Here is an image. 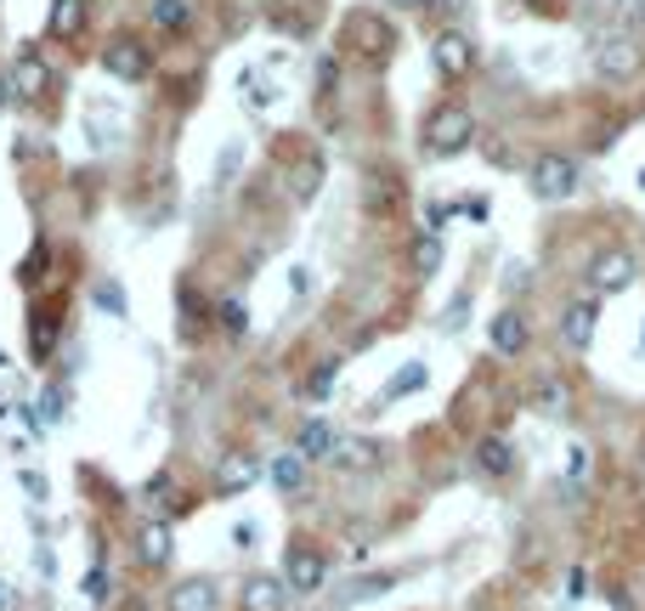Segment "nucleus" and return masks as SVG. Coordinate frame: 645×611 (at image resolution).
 <instances>
[{
    "label": "nucleus",
    "mask_w": 645,
    "mask_h": 611,
    "mask_svg": "<svg viewBox=\"0 0 645 611\" xmlns=\"http://www.w3.org/2000/svg\"><path fill=\"white\" fill-rule=\"evenodd\" d=\"M487 340H492V351H499V357H521V351L532 346V323H527V312L504 306L499 317L487 323Z\"/></svg>",
    "instance_id": "ddd939ff"
},
{
    "label": "nucleus",
    "mask_w": 645,
    "mask_h": 611,
    "mask_svg": "<svg viewBox=\"0 0 645 611\" xmlns=\"http://www.w3.org/2000/svg\"><path fill=\"white\" fill-rule=\"evenodd\" d=\"M261 476H267V464H261L256 453H227V459L216 464V493H221V498H238V493H250Z\"/></svg>",
    "instance_id": "f8f14e48"
},
{
    "label": "nucleus",
    "mask_w": 645,
    "mask_h": 611,
    "mask_svg": "<svg viewBox=\"0 0 645 611\" xmlns=\"http://www.w3.org/2000/svg\"><path fill=\"white\" fill-rule=\"evenodd\" d=\"M52 346H58V317L34 312V357H52Z\"/></svg>",
    "instance_id": "bb28decb"
},
{
    "label": "nucleus",
    "mask_w": 645,
    "mask_h": 611,
    "mask_svg": "<svg viewBox=\"0 0 645 611\" xmlns=\"http://www.w3.org/2000/svg\"><path fill=\"white\" fill-rule=\"evenodd\" d=\"M103 63H108V74H114V80H125V85L147 80V69H154V57H147V45H142V40H131V34L108 45V57H103Z\"/></svg>",
    "instance_id": "f3484780"
},
{
    "label": "nucleus",
    "mask_w": 645,
    "mask_h": 611,
    "mask_svg": "<svg viewBox=\"0 0 645 611\" xmlns=\"http://www.w3.org/2000/svg\"><path fill=\"white\" fill-rule=\"evenodd\" d=\"M459 215H465V221H487V215H492V204H487L481 193H465V204H459Z\"/></svg>",
    "instance_id": "c756f323"
},
{
    "label": "nucleus",
    "mask_w": 645,
    "mask_h": 611,
    "mask_svg": "<svg viewBox=\"0 0 645 611\" xmlns=\"http://www.w3.org/2000/svg\"><path fill=\"white\" fill-rule=\"evenodd\" d=\"M639 23H645V0H639Z\"/></svg>",
    "instance_id": "58836bf2"
},
{
    "label": "nucleus",
    "mask_w": 645,
    "mask_h": 611,
    "mask_svg": "<svg viewBox=\"0 0 645 611\" xmlns=\"http://www.w3.org/2000/svg\"><path fill=\"white\" fill-rule=\"evenodd\" d=\"M238 91H243V103H250V108H267V103H272V85H267V80H256V69H243Z\"/></svg>",
    "instance_id": "cd10ccee"
},
{
    "label": "nucleus",
    "mask_w": 645,
    "mask_h": 611,
    "mask_svg": "<svg viewBox=\"0 0 645 611\" xmlns=\"http://www.w3.org/2000/svg\"><path fill=\"white\" fill-rule=\"evenodd\" d=\"M527 181H532V199L566 204L578 193V165H572V154H538L532 170H527Z\"/></svg>",
    "instance_id": "39448f33"
},
{
    "label": "nucleus",
    "mask_w": 645,
    "mask_h": 611,
    "mask_svg": "<svg viewBox=\"0 0 645 611\" xmlns=\"http://www.w3.org/2000/svg\"><path fill=\"white\" fill-rule=\"evenodd\" d=\"M221 317H227V328H232V335H243V312H238V306H232V301H227V306H221Z\"/></svg>",
    "instance_id": "473e14b6"
},
{
    "label": "nucleus",
    "mask_w": 645,
    "mask_h": 611,
    "mask_svg": "<svg viewBox=\"0 0 645 611\" xmlns=\"http://www.w3.org/2000/svg\"><path fill=\"white\" fill-rule=\"evenodd\" d=\"M594 328H601V295L566 301V312H561V340H566L572 351H589V346H594Z\"/></svg>",
    "instance_id": "1a4fd4ad"
},
{
    "label": "nucleus",
    "mask_w": 645,
    "mask_h": 611,
    "mask_svg": "<svg viewBox=\"0 0 645 611\" xmlns=\"http://www.w3.org/2000/svg\"><path fill=\"white\" fill-rule=\"evenodd\" d=\"M278 578L289 583V594H318L323 578H329V549H323L318 538H289L283 572H278Z\"/></svg>",
    "instance_id": "7ed1b4c3"
},
{
    "label": "nucleus",
    "mask_w": 645,
    "mask_h": 611,
    "mask_svg": "<svg viewBox=\"0 0 645 611\" xmlns=\"http://www.w3.org/2000/svg\"><path fill=\"white\" fill-rule=\"evenodd\" d=\"M639 45L628 40V34H606L601 45H594V74L601 80H634L639 74Z\"/></svg>",
    "instance_id": "6e6552de"
},
{
    "label": "nucleus",
    "mask_w": 645,
    "mask_h": 611,
    "mask_svg": "<svg viewBox=\"0 0 645 611\" xmlns=\"http://www.w3.org/2000/svg\"><path fill=\"white\" fill-rule=\"evenodd\" d=\"M334 447H340V436H334L329 419H306V425L294 431V453H301L306 464H312V459H334Z\"/></svg>",
    "instance_id": "6ab92c4d"
},
{
    "label": "nucleus",
    "mask_w": 645,
    "mask_h": 611,
    "mask_svg": "<svg viewBox=\"0 0 645 611\" xmlns=\"http://www.w3.org/2000/svg\"><path fill=\"white\" fill-rule=\"evenodd\" d=\"M436 7H441V12H459V7H465V0H436Z\"/></svg>",
    "instance_id": "72a5a7b5"
},
{
    "label": "nucleus",
    "mask_w": 645,
    "mask_h": 611,
    "mask_svg": "<svg viewBox=\"0 0 645 611\" xmlns=\"http://www.w3.org/2000/svg\"><path fill=\"white\" fill-rule=\"evenodd\" d=\"M639 193H645V170H639Z\"/></svg>",
    "instance_id": "4c0bfd02"
},
{
    "label": "nucleus",
    "mask_w": 645,
    "mask_h": 611,
    "mask_svg": "<svg viewBox=\"0 0 645 611\" xmlns=\"http://www.w3.org/2000/svg\"><path fill=\"white\" fill-rule=\"evenodd\" d=\"M419 143H425L430 159H459L476 143V114L465 103H436L430 119H425V130H419Z\"/></svg>",
    "instance_id": "f257e3e1"
},
{
    "label": "nucleus",
    "mask_w": 645,
    "mask_h": 611,
    "mask_svg": "<svg viewBox=\"0 0 645 611\" xmlns=\"http://www.w3.org/2000/svg\"><path fill=\"white\" fill-rule=\"evenodd\" d=\"M334 373H340V362H323V368H312V380L301 386V397H306V402H329V397H334Z\"/></svg>",
    "instance_id": "a878e982"
},
{
    "label": "nucleus",
    "mask_w": 645,
    "mask_h": 611,
    "mask_svg": "<svg viewBox=\"0 0 645 611\" xmlns=\"http://www.w3.org/2000/svg\"><path fill=\"white\" fill-rule=\"evenodd\" d=\"M136 560L147 572H165L170 560H176V538H170V522L165 515H147L142 533H136Z\"/></svg>",
    "instance_id": "9d476101"
},
{
    "label": "nucleus",
    "mask_w": 645,
    "mask_h": 611,
    "mask_svg": "<svg viewBox=\"0 0 645 611\" xmlns=\"http://www.w3.org/2000/svg\"><path fill=\"white\" fill-rule=\"evenodd\" d=\"M634 277H639V261H634V250H601L594 255V266H589V289L594 295H623V289H634Z\"/></svg>",
    "instance_id": "423d86ee"
},
{
    "label": "nucleus",
    "mask_w": 645,
    "mask_h": 611,
    "mask_svg": "<svg viewBox=\"0 0 645 611\" xmlns=\"http://www.w3.org/2000/svg\"><path fill=\"white\" fill-rule=\"evenodd\" d=\"M430 69H436V80H448V85L470 80V69H476V40L465 29H436L430 34Z\"/></svg>",
    "instance_id": "20e7f679"
},
{
    "label": "nucleus",
    "mask_w": 645,
    "mask_h": 611,
    "mask_svg": "<svg viewBox=\"0 0 645 611\" xmlns=\"http://www.w3.org/2000/svg\"><path fill=\"white\" fill-rule=\"evenodd\" d=\"M267 476H272V487H278V493H289V498H294V493H301V487L312 482V464L289 447V453H278V459L267 464Z\"/></svg>",
    "instance_id": "aec40b11"
},
{
    "label": "nucleus",
    "mask_w": 645,
    "mask_h": 611,
    "mask_svg": "<svg viewBox=\"0 0 645 611\" xmlns=\"http://www.w3.org/2000/svg\"><path fill=\"white\" fill-rule=\"evenodd\" d=\"M96 306H103V312H119V317H125V289L114 284V277H103V284H96Z\"/></svg>",
    "instance_id": "c85d7f7f"
},
{
    "label": "nucleus",
    "mask_w": 645,
    "mask_h": 611,
    "mask_svg": "<svg viewBox=\"0 0 645 611\" xmlns=\"http://www.w3.org/2000/svg\"><path fill=\"white\" fill-rule=\"evenodd\" d=\"M527 408L532 413H550V419L572 413V380H566V373H538V380L527 386Z\"/></svg>",
    "instance_id": "4468645a"
},
{
    "label": "nucleus",
    "mask_w": 645,
    "mask_h": 611,
    "mask_svg": "<svg viewBox=\"0 0 645 611\" xmlns=\"http://www.w3.org/2000/svg\"><path fill=\"white\" fill-rule=\"evenodd\" d=\"M340 52H345V57H357V63H385V57L396 52V29H391V18H379V12H368V7L345 12V23H340Z\"/></svg>",
    "instance_id": "f03ea898"
},
{
    "label": "nucleus",
    "mask_w": 645,
    "mask_h": 611,
    "mask_svg": "<svg viewBox=\"0 0 645 611\" xmlns=\"http://www.w3.org/2000/svg\"><path fill=\"white\" fill-rule=\"evenodd\" d=\"M639 351H645V323H639Z\"/></svg>",
    "instance_id": "e433bc0d"
},
{
    "label": "nucleus",
    "mask_w": 645,
    "mask_h": 611,
    "mask_svg": "<svg viewBox=\"0 0 645 611\" xmlns=\"http://www.w3.org/2000/svg\"><path fill=\"white\" fill-rule=\"evenodd\" d=\"M639 464H645V447H639Z\"/></svg>",
    "instance_id": "ea45409f"
},
{
    "label": "nucleus",
    "mask_w": 645,
    "mask_h": 611,
    "mask_svg": "<svg viewBox=\"0 0 645 611\" xmlns=\"http://www.w3.org/2000/svg\"><path fill=\"white\" fill-rule=\"evenodd\" d=\"M0 108H7V80H0Z\"/></svg>",
    "instance_id": "c9c22d12"
},
{
    "label": "nucleus",
    "mask_w": 645,
    "mask_h": 611,
    "mask_svg": "<svg viewBox=\"0 0 645 611\" xmlns=\"http://www.w3.org/2000/svg\"><path fill=\"white\" fill-rule=\"evenodd\" d=\"M454 215H459V204H430V210H425V221H430V232H441V227H448Z\"/></svg>",
    "instance_id": "7c9ffc66"
},
{
    "label": "nucleus",
    "mask_w": 645,
    "mask_h": 611,
    "mask_svg": "<svg viewBox=\"0 0 645 611\" xmlns=\"http://www.w3.org/2000/svg\"><path fill=\"white\" fill-rule=\"evenodd\" d=\"M470 459H476L481 476L499 482V476H510V470H516V442H510V436H499V431H487V436H476Z\"/></svg>",
    "instance_id": "dca6fc26"
},
{
    "label": "nucleus",
    "mask_w": 645,
    "mask_h": 611,
    "mask_svg": "<svg viewBox=\"0 0 645 611\" xmlns=\"http://www.w3.org/2000/svg\"><path fill=\"white\" fill-rule=\"evenodd\" d=\"M289 187H294V199H301V204H306V199L318 193V187H323V154H318V148H306V159L289 170Z\"/></svg>",
    "instance_id": "4be33fe9"
},
{
    "label": "nucleus",
    "mask_w": 645,
    "mask_h": 611,
    "mask_svg": "<svg viewBox=\"0 0 645 611\" xmlns=\"http://www.w3.org/2000/svg\"><path fill=\"white\" fill-rule=\"evenodd\" d=\"M80 23H85V0H52L45 34H52V40H69V34H80Z\"/></svg>",
    "instance_id": "5701e85b"
},
{
    "label": "nucleus",
    "mask_w": 645,
    "mask_h": 611,
    "mask_svg": "<svg viewBox=\"0 0 645 611\" xmlns=\"http://www.w3.org/2000/svg\"><path fill=\"white\" fill-rule=\"evenodd\" d=\"M165 611H221L216 578H176L165 594Z\"/></svg>",
    "instance_id": "2eb2a0df"
},
{
    "label": "nucleus",
    "mask_w": 645,
    "mask_h": 611,
    "mask_svg": "<svg viewBox=\"0 0 645 611\" xmlns=\"http://www.w3.org/2000/svg\"><path fill=\"white\" fill-rule=\"evenodd\" d=\"M583 464H589V453H583V442H572V447H566V476H572V482H583Z\"/></svg>",
    "instance_id": "2f4dec72"
},
{
    "label": "nucleus",
    "mask_w": 645,
    "mask_h": 611,
    "mask_svg": "<svg viewBox=\"0 0 645 611\" xmlns=\"http://www.w3.org/2000/svg\"><path fill=\"white\" fill-rule=\"evenodd\" d=\"M340 476H357V482H368V476H379L385 470V447L374 442V436H345L340 447H334V459H329Z\"/></svg>",
    "instance_id": "0eeeda50"
},
{
    "label": "nucleus",
    "mask_w": 645,
    "mask_h": 611,
    "mask_svg": "<svg viewBox=\"0 0 645 611\" xmlns=\"http://www.w3.org/2000/svg\"><path fill=\"white\" fill-rule=\"evenodd\" d=\"M391 7H403V12H414V7H425V0H391Z\"/></svg>",
    "instance_id": "f704fd0d"
},
{
    "label": "nucleus",
    "mask_w": 645,
    "mask_h": 611,
    "mask_svg": "<svg viewBox=\"0 0 645 611\" xmlns=\"http://www.w3.org/2000/svg\"><path fill=\"white\" fill-rule=\"evenodd\" d=\"M430 386V368L425 362H403V368H396L391 373V380H385V391H379V402L391 408V402H403V397H419Z\"/></svg>",
    "instance_id": "412c9836"
},
{
    "label": "nucleus",
    "mask_w": 645,
    "mask_h": 611,
    "mask_svg": "<svg viewBox=\"0 0 645 611\" xmlns=\"http://www.w3.org/2000/svg\"><path fill=\"white\" fill-rule=\"evenodd\" d=\"M436 266H441V232H419L414 239V272L436 277Z\"/></svg>",
    "instance_id": "393cba45"
},
{
    "label": "nucleus",
    "mask_w": 645,
    "mask_h": 611,
    "mask_svg": "<svg viewBox=\"0 0 645 611\" xmlns=\"http://www.w3.org/2000/svg\"><path fill=\"white\" fill-rule=\"evenodd\" d=\"M45 85H52V69H45L40 52H29V45H23L18 63H12V91H18V97H40Z\"/></svg>",
    "instance_id": "a211bd4d"
},
{
    "label": "nucleus",
    "mask_w": 645,
    "mask_h": 611,
    "mask_svg": "<svg viewBox=\"0 0 645 611\" xmlns=\"http://www.w3.org/2000/svg\"><path fill=\"white\" fill-rule=\"evenodd\" d=\"M238 611H289V583L278 572H250L238 583Z\"/></svg>",
    "instance_id": "9b49d317"
},
{
    "label": "nucleus",
    "mask_w": 645,
    "mask_h": 611,
    "mask_svg": "<svg viewBox=\"0 0 645 611\" xmlns=\"http://www.w3.org/2000/svg\"><path fill=\"white\" fill-rule=\"evenodd\" d=\"M154 23H159L165 34H187L193 7H187V0H154Z\"/></svg>",
    "instance_id": "b1692460"
}]
</instances>
